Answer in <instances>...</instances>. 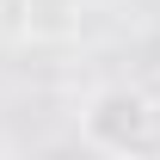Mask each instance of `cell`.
I'll use <instances>...</instances> for the list:
<instances>
[{
	"mask_svg": "<svg viewBox=\"0 0 160 160\" xmlns=\"http://www.w3.org/2000/svg\"><path fill=\"white\" fill-rule=\"evenodd\" d=\"M80 123L111 160H160V99L148 86H99Z\"/></svg>",
	"mask_w": 160,
	"mask_h": 160,
	"instance_id": "1",
	"label": "cell"
}]
</instances>
